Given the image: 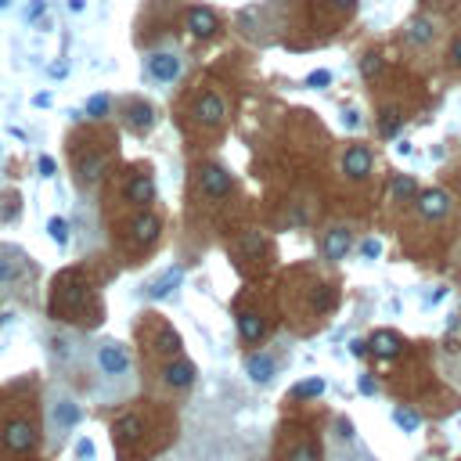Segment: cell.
<instances>
[{
  "label": "cell",
  "mask_w": 461,
  "mask_h": 461,
  "mask_svg": "<svg viewBox=\"0 0 461 461\" xmlns=\"http://www.w3.org/2000/svg\"><path fill=\"white\" fill-rule=\"evenodd\" d=\"M43 447L40 382L33 375L0 386V461H29Z\"/></svg>",
  "instance_id": "obj_1"
},
{
  "label": "cell",
  "mask_w": 461,
  "mask_h": 461,
  "mask_svg": "<svg viewBox=\"0 0 461 461\" xmlns=\"http://www.w3.org/2000/svg\"><path fill=\"white\" fill-rule=\"evenodd\" d=\"M47 317L69 328H98L105 321V307L98 296V281H94L83 267H69L51 281L47 292Z\"/></svg>",
  "instance_id": "obj_2"
},
{
  "label": "cell",
  "mask_w": 461,
  "mask_h": 461,
  "mask_svg": "<svg viewBox=\"0 0 461 461\" xmlns=\"http://www.w3.org/2000/svg\"><path fill=\"white\" fill-rule=\"evenodd\" d=\"M108 433H112V447L119 461H148L155 451L166 447L170 422L152 404H130L112 415Z\"/></svg>",
  "instance_id": "obj_3"
},
{
  "label": "cell",
  "mask_w": 461,
  "mask_h": 461,
  "mask_svg": "<svg viewBox=\"0 0 461 461\" xmlns=\"http://www.w3.org/2000/svg\"><path fill=\"white\" fill-rule=\"evenodd\" d=\"M137 342L148 360H170L181 354V331L173 328L163 314H141L137 321Z\"/></svg>",
  "instance_id": "obj_4"
},
{
  "label": "cell",
  "mask_w": 461,
  "mask_h": 461,
  "mask_svg": "<svg viewBox=\"0 0 461 461\" xmlns=\"http://www.w3.org/2000/svg\"><path fill=\"white\" fill-rule=\"evenodd\" d=\"M158 234H163V220H158L152 209H137L123 227V242H126V249L145 252L158 242Z\"/></svg>",
  "instance_id": "obj_5"
},
{
  "label": "cell",
  "mask_w": 461,
  "mask_h": 461,
  "mask_svg": "<svg viewBox=\"0 0 461 461\" xmlns=\"http://www.w3.org/2000/svg\"><path fill=\"white\" fill-rule=\"evenodd\" d=\"M29 281H33V267H29V260L19 249L0 245V289L4 292H22Z\"/></svg>",
  "instance_id": "obj_6"
},
{
  "label": "cell",
  "mask_w": 461,
  "mask_h": 461,
  "mask_svg": "<svg viewBox=\"0 0 461 461\" xmlns=\"http://www.w3.org/2000/svg\"><path fill=\"white\" fill-rule=\"evenodd\" d=\"M195 364L187 360V357H170V360H158V371H155V378H158V386H163L166 393H187L195 386Z\"/></svg>",
  "instance_id": "obj_7"
},
{
  "label": "cell",
  "mask_w": 461,
  "mask_h": 461,
  "mask_svg": "<svg viewBox=\"0 0 461 461\" xmlns=\"http://www.w3.org/2000/svg\"><path fill=\"white\" fill-rule=\"evenodd\" d=\"M198 192H202V198H209V202H220V198H227L231 195V187H234V181H231V173L224 170V166H216V163H209V166H198Z\"/></svg>",
  "instance_id": "obj_8"
},
{
  "label": "cell",
  "mask_w": 461,
  "mask_h": 461,
  "mask_svg": "<svg viewBox=\"0 0 461 461\" xmlns=\"http://www.w3.org/2000/svg\"><path fill=\"white\" fill-rule=\"evenodd\" d=\"M105 170H108V152L87 148V152L76 155V181H79V187H94L105 177Z\"/></svg>",
  "instance_id": "obj_9"
},
{
  "label": "cell",
  "mask_w": 461,
  "mask_h": 461,
  "mask_svg": "<svg viewBox=\"0 0 461 461\" xmlns=\"http://www.w3.org/2000/svg\"><path fill=\"white\" fill-rule=\"evenodd\" d=\"M145 72L155 79V83H173V79H181L184 61H181L177 51H152L148 61H145Z\"/></svg>",
  "instance_id": "obj_10"
},
{
  "label": "cell",
  "mask_w": 461,
  "mask_h": 461,
  "mask_svg": "<svg viewBox=\"0 0 461 461\" xmlns=\"http://www.w3.org/2000/svg\"><path fill=\"white\" fill-rule=\"evenodd\" d=\"M94 360H98L101 375H112V378L130 371V349H126L123 342H116V339L101 342V346H98V354H94Z\"/></svg>",
  "instance_id": "obj_11"
},
{
  "label": "cell",
  "mask_w": 461,
  "mask_h": 461,
  "mask_svg": "<svg viewBox=\"0 0 461 461\" xmlns=\"http://www.w3.org/2000/svg\"><path fill=\"white\" fill-rule=\"evenodd\" d=\"M195 119L205 126V130H220L227 119V101L220 98L216 90H205L198 94V101H195Z\"/></svg>",
  "instance_id": "obj_12"
},
{
  "label": "cell",
  "mask_w": 461,
  "mask_h": 461,
  "mask_svg": "<svg viewBox=\"0 0 461 461\" xmlns=\"http://www.w3.org/2000/svg\"><path fill=\"white\" fill-rule=\"evenodd\" d=\"M371 170H375V155H371L368 145H349L342 152V173H346L349 181H357V184L368 181Z\"/></svg>",
  "instance_id": "obj_13"
},
{
  "label": "cell",
  "mask_w": 461,
  "mask_h": 461,
  "mask_svg": "<svg viewBox=\"0 0 461 461\" xmlns=\"http://www.w3.org/2000/svg\"><path fill=\"white\" fill-rule=\"evenodd\" d=\"M123 198L130 202V205H137V209H148V205L155 202V181H152V173H145V170L130 173L126 184H123Z\"/></svg>",
  "instance_id": "obj_14"
},
{
  "label": "cell",
  "mask_w": 461,
  "mask_h": 461,
  "mask_svg": "<svg viewBox=\"0 0 461 461\" xmlns=\"http://www.w3.org/2000/svg\"><path fill=\"white\" fill-rule=\"evenodd\" d=\"M415 209H418V216L422 220H443L451 213V195L443 192V187H429V192H418V198H415Z\"/></svg>",
  "instance_id": "obj_15"
},
{
  "label": "cell",
  "mask_w": 461,
  "mask_h": 461,
  "mask_svg": "<svg viewBox=\"0 0 461 461\" xmlns=\"http://www.w3.org/2000/svg\"><path fill=\"white\" fill-rule=\"evenodd\" d=\"M234 321H238V339H242V342H249V346H256V342L267 336V321H263V314H260V310L238 307Z\"/></svg>",
  "instance_id": "obj_16"
},
{
  "label": "cell",
  "mask_w": 461,
  "mask_h": 461,
  "mask_svg": "<svg viewBox=\"0 0 461 461\" xmlns=\"http://www.w3.org/2000/svg\"><path fill=\"white\" fill-rule=\"evenodd\" d=\"M368 349H371L375 357L389 360V357H396L404 349V336H400V331H393V328H378V331H371Z\"/></svg>",
  "instance_id": "obj_17"
},
{
  "label": "cell",
  "mask_w": 461,
  "mask_h": 461,
  "mask_svg": "<svg viewBox=\"0 0 461 461\" xmlns=\"http://www.w3.org/2000/svg\"><path fill=\"white\" fill-rule=\"evenodd\" d=\"M216 29H220V19H216L213 8H192V11H187V33H192V37L209 40Z\"/></svg>",
  "instance_id": "obj_18"
},
{
  "label": "cell",
  "mask_w": 461,
  "mask_h": 461,
  "mask_svg": "<svg viewBox=\"0 0 461 461\" xmlns=\"http://www.w3.org/2000/svg\"><path fill=\"white\" fill-rule=\"evenodd\" d=\"M245 375L252 378V382L267 386L270 378L278 375V360L270 357V354H249V360H245Z\"/></svg>",
  "instance_id": "obj_19"
},
{
  "label": "cell",
  "mask_w": 461,
  "mask_h": 461,
  "mask_svg": "<svg viewBox=\"0 0 461 461\" xmlns=\"http://www.w3.org/2000/svg\"><path fill=\"white\" fill-rule=\"evenodd\" d=\"M126 126H130L134 134H148L155 126V108L148 101H130L126 105Z\"/></svg>",
  "instance_id": "obj_20"
},
{
  "label": "cell",
  "mask_w": 461,
  "mask_h": 461,
  "mask_svg": "<svg viewBox=\"0 0 461 461\" xmlns=\"http://www.w3.org/2000/svg\"><path fill=\"white\" fill-rule=\"evenodd\" d=\"M349 227H331L328 234H325V260L328 263H339V260H346V252H349Z\"/></svg>",
  "instance_id": "obj_21"
},
{
  "label": "cell",
  "mask_w": 461,
  "mask_h": 461,
  "mask_svg": "<svg viewBox=\"0 0 461 461\" xmlns=\"http://www.w3.org/2000/svg\"><path fill=\"white\" fill-rule=\"evenodd\" d=\"M404 37H407V43H415V47H425V43H433V37H436V22L429 19V14H415V19L407 22Z\"/></svg>",
  "instance_id": "obj_22"
},
{
  "label": "cell",
  "mask_w": 461,
  "mask_h": 461,
  "mask_svg": "<svg viewBox=\"0 0 461 461\" xmlns=\"http://www.w3.org/2000/svg\"><path fill=\"white\" fill-rule=\"evenodd\" d=\"M181 281H184V267H170L163 278H155V281L148 285V299H166Z\"/></svg>",
  "instance_id": "obj_23"
},
{
  "label": "cell",
  "mask_w": 461,
  "mask_h": 461,
  "mask_svg": "<svg viewBox=\"0 0 461 461\" xmlns=\"http://www.w3.org/2000/svg\"><path fill=\"white\" fill-rule=\"evenodd\" d=\"M281 461H321V443L317 440H296V443H289V451L281 454Z\"/></svg>",
  "instance_id": "obj_24"
},
{
  "label": "cell",
  "mask_w": 461,
  "mask_h": 461,
  "mask_svg": "<svg viewBox=\"0 0 461 461\" xmlns=\"http://www.w3.org/2000/svg\"><path fill=\"white\" fill-rule=\"evenodd\" d=\"M54 422H58V429H72V425L79 422V407L61 396V400L54 404Z\"/></svg>",
  "instance_id": "obj_25"
},
{
  "label": "cell",
  "mask_w": 461,
  "mask_h": 461,
  "mask_svg": "<svg viewBox=\"0 0 461 461\" xmlns=\"http://www.w3.org/2000/svg\"><path fill=\"white\" fill-rule=\"evenodd\" d=\"M393 422L404 429V433H418V425H422V418H418V411L415 407H407V404H400V407H393Z\"/></svg>",
  "instance_id": "obj_26"
},
{
  "label": "cell",
  "mask_w": 461,
  "mask_h": 461,
  "mask_svg": "<svg viewBox=\"0 0 461 461\" xmlns=\"http://www.w3.org/2000/svg\"><path fill=\"white\" fill-rule=\"evenodd\" d=\"M328 389V382H325V378H307V382H299V386H292V396H296V400H310V396H321Z\"/></svg>",
  "instance_id": "obj_27"
},
{
  "label": "cell",
  "mask_w": 461,
  "mask_h": 461,
  "mask_svg": "<svg viewBox=\"0 0 461 461\" xmlns=\"http://www.w3.org/2000/svg\"><path fill=\"white\" fill-rule=\"evenodd\" d=\"M393 198H400V202H411V198H418V187H415V181L411 177H404V173H396L393 177Z\"/></svg>",
  "instance_id": "obj_28"
},
{
  "label": "cell",
  "mask_w": 461,
  "mask_h": 461,
  "mask_svg": "<svg viewBox=\"0 0 461 461\" xmlns=\"http://www.w3.org/2000/svg\"><path fill=\"white\" fill-rule=\"evenodd\" d=\"M400 112H396V108H382V116H378V134L382 137H393L396 130H400Z\"/></svg>",
  "instance_id": "obj_29"
},
{
  "label": "cell",
  "mask_w": 461,
  "mask_h": 461,
  "mask_svg": "<svg viewBox=\"0 0 461 461\" xmlns=\"http://www.w3.org/2000/svg\"><path fill=\"white\" fill-rule=\"evenodd\" d=\"M382 69H386V61L378 58V54H364V58H360V76H364V79L382 76Z\"/></svg>",
  "instance_id": "obj_30"
},
{
  "label": "cell",
  "mask_w": 461,
  "mask_h": 461,
  "mask_svg": "<svg viewBox=\"0 0 461 461\" xmlns=\"http://www.w3.org/2000/svg\"><path fill=\"white\" fill-rule=\"evenodd\" d=\"M108 105H112V101H108L105 94H94V98H87V116L90 119H105L108 116Z\"/></svg>",
  "instance_id": "obj_31"
},
{
  "label": "cell",
  "mask_w": 461,
  "mask_h": 461,
  "mask_svg": "<svg viewBox=\"0 0 461 461\" xmlns=\"http://www.w3.org/2000/svg\"><path fill=\"white\" fill-rule=\"evenodd\" d=\"M47 234L54 238V245H65L69 242V224L61 216H51V224H47Z\"/></svg>",
  "instance_id": "obj_32"
},
{
  "label": "cell",
  "mask_w": 461,
  "mask_h": 461,
  "mask_svg": "<svg viewBox=\"0 0 461 461\" xmlns=\"http://www.w3.org/2000/svg\"><path fill=\"white\" fill-rule=\"evenodd\" d=\"M360 256L364 260H378V256H382V242H378V238H364V242H360Z\"/></svg>",
  "instance_id": "obj_33"
},
{
  "label": "cell",
  "mask_w": 461,
  "mask_h": 461,
  "mask_svg": "<svg viewBox=\"0 0 461 461\" xmlns=\"http://www.w3.org/2000/svg\"><path fill=\"white\" fill-rule=\"evenodd\" d=\"M331 83V72L328 69H314L310 76H307V87H314V90H325Z\"/></svg>",
  "instance_id": "obj_34"
},
{
  "label": "cell",
  "mask_w": 461,
  "mask_h": 461,
  "mask_svg": "<svg viewBox=\"0 0 461 461\" xmlns=\"http://www.w3.org/2000/svg\"><path fill=\"white\" fill-rule=\"evenodd\" d=\"M342 126H346V130H357V126H360V112H357V108H346V112H342Z\"/></svg>",
  "instance_id": "obj_35"
},
{
  "label": "cell",
  "mask_w": 461,
  "mask_h": 461,
  "mask_svg": "<svg viewBox=\"0 0 461 461\" xmlns=\"http://www.w3.org/2000/svg\"><path fill=\"white\" fill-rule=\"evenodd\" d=\"M40 14H43V0H33V4L25 8V19L33 22V19H40Z\"/></svg>",
  "instance_id": "obj_36"
},
{
  "label": "cell",
  "mask_w": 461,
  "mask_h": 461,
  "mask_svg": "<svg viewBox=\"0 0 461 461\" xmlns=\"http://www.w3.org/2000/svg\"><path fill=\"white\" fill-rule=\"evenodd\" d=\"M357 389H360L364 396H371V393H375V382H371V375H360V382H357Z\"/></svg>",
  "instance_id": "obj_37"
},
{
  "label": "cell",
  "mask_w": 461,
  "mask_h": 461,
  "mask_svg": "<svg viewBox=\"0 0 461 461\" xmlns=\"http://www.w3.org/2000/svg\"><path fill=\"white\" fill-rule=\"evenodd\" d=\"M40 173H43V177H54V158H51V155L40 158Z\"/></svg>",
  "instance_id": "obj_38"
},
{
  "label": "cell",
  "mask_w": 461,
  "mask_h": 461,
  "mask_svg": "<svg viewBox=\"0 0 461 461\" xmlns=\"http://www.w3.org/2000/svg\"><path fill=\"white\" fill-rule=\"evenodd\" d=\"M349 354H354V357H364V354H368V342H364V339H354V342H349Z\"/></svg>",
  "instance_id": "obj_39"
},
{
  "label": "cell",
  "mask_w": 461,
  "mask_h": 461,
  "mask_svg": "<svg viewBox=\"0 0 461 461\" xmlns=\"http://www.w3.org/2000/svg\"><path fill=\"white\" fill-rule=\"evenodd\" d=\"M451 61H454V65L461 69V37H458V40L451 43Z\"/></svg>",
  "instance_id": "obj_40"
},
{
  "label": "cell",
  "mask_w": 461,
  "mask_h": 461,
  "mask_svg": "<svg viewBox=\"0 0 461 461\" xmlns=\"http://www.w3.org/2000/svg\"><path fill=\"white\" fill-rule=\"evenodd\" d=\"M339 436H342V440H349V436H354V422L339 418Z\"/></svg>",
  "instance_id": "obj_41"
},
{
  "label": "cell",
  "mask_w": 461,
  "mask_h": 461,
  "mask_svg": "<svg viewBox=\"0 0 461 461\" xmlns=\"http://www.w3.org/2000/svg\"><path fill=\"white\" fill-rule=\"evenodd\" d=\"M76 451H79V458H83V461H87L90 454H94V447H90V440H83V443H79V447H76Z\"/></svg>",
  "instance_id": "obj_42"
},
{
  "label": "cell",
  "mask_w": 461,
  "mask_h": 461,
  "mask_svg": "<svg viewBox=\"0 0 461 461\" xmlns=\"http://www.w3.org/2000/svg\"><path fill=\"white\" fill-rule=\"evenodd\" d=\"M33 105H37V108H47V105H51V94H37Z\"/></svg>",
  "instance_id": "obj_43"
},
{
  "label": "cell",
  "mask_w": 461,
  "mask_h": 461,
  "mask_svg": "<svg viewBox=\"0 0 461 461\" xmlns=\"http://www.w3.org/2000/svg\"><path fill=\"white\" fill-rule=\"evenodd\" d=\"M83 8H87V4H83V0H69V11H72V14H79V11H83Z\"/></svg>",
  "instance_id": "obj_44"
},
{
  "label": "cell",
  "mask_w": 461,
  "mask_h": 461,
  "mask_svg": "<svg viewBox=\"0 0 461 461\" xmlns=\"http://www.w3.org/2000/svg\"><path fill=\"white\" fill-rule=\"evenodd\" d=\"M331 4H336V8H354L357 0H331Z\"/></svg>",
  "instance_id": "obj_45"
},
{
  "label": "cell",
  "mask_w": 461,
  "mask_h": 461,
  "mask_svg": "<svg viewBox=\"0 0 461 461\" xmlns=\"http://www.w3.org/2000/svg\"><path fill=\"white\" fill-rule=\"evenodd\" d=\"M4 4H8V0H0V8H4Z\"/></svg>",
  "instance_id": "obj_46"
},
{
  "label": "cell",
  "mask_w": 461,
  "mask_h": 461,
  "mask_svg": "<svg viewBox=\"0 0 461 461\" xmlns=\"http://www.w3.org/2000/svg\"><path fill=\"white\" fill-rule=\"evenodd\" d=\"M458 181H461V170H458Z\"/></svg>",
  "instance_id": "obj_47"
},
{
  "label": "cell",
  "mask_w": 461,
  "mask_h": 461,
  "mask_svg": "<svg viewBox=\"0 0 461 461\" xmlns=\"http://www.w3.org/2000/svg\"><path fill=\"white\" fill-rule=\"evenodd\" d=\"M29 461H40V458H29Z\"/></svg>",
  "instance_id": "obj_48"
}]
</instances>
